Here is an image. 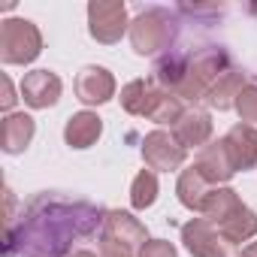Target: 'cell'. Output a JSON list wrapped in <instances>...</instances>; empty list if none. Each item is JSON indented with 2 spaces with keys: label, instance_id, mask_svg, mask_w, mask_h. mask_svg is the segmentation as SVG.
Returning <instances> with one entry per match:
<instances>
[{
  "label": "cell",
  "instance_id": "19",
  "mask_svg": "<svg viewBox=\"0 0 257 257\" xmlns=\"http://www.w3.org/2000/svg\"><path fill=\"white\" fill-rule=\"evenodd\" d=\"M245 82H248V76H245V70L242 67H230L227 73H221L218 76V82L209 88V94H206V106H212V109H218V112H227V109H233L236 106V97H239V91L245 88Z\"/></svg>",
  "mask_w": 257,
  "mask_h": 257
},
{
  "label": "cell",
  "instance_id": "6",
  "mask_svg": "<svg viewBox=\"0 0 257 257\" xmlns=\"http://www.w3.org/2000/svg\"><path fill=\"white\" fill-rule=\"evenodd\" d=\"M146 242H149V230L134 212L106 209L103 230H100V251H121V254L140 257V248Z\"/></svg>",
  "mask_w": 257,
  "mask_h": 257
},
{
  "label": "cell",
  "instance_id": "21",
  "mask_svg": "<svg viewBox=\"0 0 257 257\" xmlns=\"http://www.w3.org/2000/svg\"><path fill=\"white\" fill-rule=\"evenodd\" d=\"M233 109H236V115H239L242 124H251V127L257 124V76L245 82V88L239 91Z\"/></svg>",
  "mask_w": 257,
  "mask_h": 257
},
{
  "label": "cell",
  "instance_id": "8",
  "mask_svg": "<svg viewBox=\"0 0 257 257\" xmlns=\"http://www.w3.org/2000/svg\"><path fill=\"white\" fill-rule=\"evenodd\" d=\"M127 31H131V22H127V7L121 0H94V4H88L91 40L103 46H115Z\"/></svg>",
  "mask_w": 257,
  "mask_h": 257
},
{
  "label": "cell",
  "instance_id": "7",
  "mask_svg": "<svg viewBox=\"0 0 257 257\" xmlns=\"http://www.w3.org/2000/svg\"><path fill=\"white\" fill-rule=\"evenodd\" d=\"M43 52V34L28 19H7L0 25V61L4 64H34Z\"/></svg>",
  "mask_w": 257,
  "mask_h": 257
},
{
  "label": "cell",
  "instance_id": "16",
  "mask_svg": "<svg viewBox=\"0 0 257 257\" xmlns=\"http://www.w3.org/2000/svg\"><path fill=\"white\" fill-rule=\"evenodd\" d=\"M37 134V121L28 112H10L0 124V149L7 155H22Z\"/></svg>",
  "mask_w": 257,
  "mask_h": 257
},
{
  "label": "cell",
  "instance_id": "18",
  "mask_svg": "<svg viewBox=\"0 0 257 257\" xmlns=\"http://www.w3.org/2000/svg\"><path fill=\"white\" fill-rule=\"evenodd\" d=\"M224 140H227V146H230V155H233L239 173L257 167V127L239 121V124H233L230 131L224 134Z\"/></svg>",
  "mask_w": 257,
  "mask_h": 257
},
{
  "label": "cell",
  "instance_id": "23",
  "mask_svg": "<svg viewBox=\"0 0 257 257\" xmlns=\"http://www.w3.org/2000/svg\"><path fill=\"white\" fill-rule=\"evenodd\" d=\"M16 91H13V82H10V76H4V97H0V106L7 109V115H10V109L16 106Z\"/></svg>",
  "mask_w": 257,
  "mask_h": 257
},
{
  "label": "cell",
  "instance_id": "4",
  "mask_svg": "<svg viewBox=\"0 0 257 257\" xmlns=\"http://www.w3.org/2000/svg\"><path fill=\"white\" fill-rule=\"evenodd\" d=\"M127 34H131V46L137 55H143V58L167 55V52H173L176 37H179V13H173L167 7H149L131 22Z\"/></svg>",
  "mask_w": 257,
  "mask_h": 257
},
{
  "label": "cell",
  "instance_id": "13",
  "mask_svg": "<svg viewBox=\"0 0 257 257\" xmlns=\"http://www.w3.org/2000/svg\"><path fill=\"white\" fill-rule=\"evenodd\" d=\"M61 76L52 73V70H31L25 73L22 79V100L31 106V109H49L61 100Z\"/></svg>",
  "mask_w": 257,
  "mask_h": 257
},
{
  "label": "cell",
  "instance_id": "1",
  "mask_svg": "<svg viewBox=\"0 0 257 257\" xmlns=\"http://www.w3.org/2000/svg\"><path fill=\"white\" fill-rule=\"evenodd\" d=\"M106 209L61 191L37 194L19 221H7V257H70L73 242L103 230Z\"/></svg>",
  "mask_w": 257,
  "mask_h": 257
},
{
  "label": "cell",
  "instance_id": "24",
  "mask_svg": "<svg viewBox=\"0 0 257 257\" xmlns=\"http://www.w3.org/2000/svg\"><path fill=\"white\" fill-rule=\"evenodd\" d=\"M239 257H257V242H251V245H245V248L239 251Z\"/></svg>",
  "mask_w": 257,
  "mask_h": 257
},
{
  "label": "cell",
  "instance_id": "20",
  "mask_svg": "<svg viewBox=\"0 0 257 257\" xmlns=\"http://www.w3.org/2000/svg\"><path fill=\"white\" fill-rule=\"evenodd\" d=\"M161 188H158V173L155 170H140L134 185H131V206L137 212H146L149 206H155Z\"/></svg>",
  "mask_w": 257,
  "mask_h": 257
},
{
  "label": "cell",
  "instance_id": "17",
  "mask_svg": "<svg viewBox=\"0 0 257 257\" xmlns=\"http://www.w3.org/2000/svg\"><path fill=\"white\" fill-rule=\"evenodd\" d=\"M212 191H215V188H212L200 173H197V167H188V170H182V173H179L176 197H179V203H182L185 209H191V212L203 215V212H206V206H209Z\"/></svg>",
  "mask_w": 257,
  "mask_h": 257
},
{
  "label": "cell",
  "instance_id": "5",
  "mask_svg": "<svg viewBox=\"0 0 257 257\" xmlns=\"http://www.w3.org/2000/svg\"><path fill=\"white\" fill-rule=\"evenodd\" d=\"M230 67H233V58L224 46H203V49L188 52L185 76H182V85L176 88V97L197 106L200 100H206V94L218 82V76L227 73Z\"/></svg>",
  "mask_w": 257,
  "mask_h": 257
},
{
  "label": "cell",
  "instance_id": "12",
  "mask_svg": "<svg viewBox=\"0 0 257 257\" xmlns=\"http://www.w3.org/2000/svg\"><path fill=\"white\" fill-rule=\"evenodd\" d=\"M73 91H76V100L85 103V106H103L115 97V76L100 67V64H88L79 70L76 82H73Z\"/></svg>",
  "mask_w": 257,
  "mask_h": 257
},
{
  "label": "cell",
  "instance_id": "10",
  "mask_svg": "<svg viewBox=\"0 0 257 257\" xmlns=\"http://www.w3.org/2000/svg\"><path fill=\"white\" fill-rule=\"evenodd\" d=\"M182 242L194 257H239L236 245H230L206 218H191L182 224Z\"/></svg>",
  "mask_w": 257,
  "mask_h": 257
},
{
  "label": "cell",
  "instance_id": "3",
  "mask_svg": "<svg viewBox=\"0 0 257 257\" xmlns=\"http://www.w3.org/2000/svg\"><path fill=\"white\" fill-rule=\"evenodd\" d=\"M203 218H206L230 245L248 242L251 236H257V212L248 209L230 185H221V188L212 191Z\"/></svg>",
  "mask_w": 257,
  "mask_h": 257
},
{
  "label": "cell",
  "instance_id": "26",
  "mask_svg": "<svg viewBox=\"0 0 257 257\" xmlns=\"http://www.w3.org/2000/svg\"><path fill=\"white\" fill-rule=\"evenodd\" d=\"M100 257H131V254H121V251H100Z\"/></svg>",
  "mask_w": 257,
  "mask_h": 257
},
{
  "label": "cell",
  "instance_id": "22",
  "mask_svg": "<svg viewBox=\"0 0 257 257\" xmlns=\"http://www.w3.org/2000/svg\"><path fill=\"white\" fill-rule=\"evenodd\" d=\"M140 257H179V254H176L173 242H167V239H149L140 248Z\"/></svg>",
  "mask_w": 257,
  "mask_h": 257
},
{
  "label": "cell",
  "instance_id": "9",
  "mask_svg": "<svg viewBox=\"0 0 257 257\" xmlns=\"http://www.w3.org/2000/svg\"><path fill=\"white\" fill-rule=\"evenodd\" d=\"M140 152H143L146 167L155 170V173H173V170L185 167V161H188V149L176 140L173 131H164V127L146 134Z\"/></svg>",
  "mask_w": 257,
  "mask_h": 257
},
{
  "label": "cell",
  "instance_id": "11",
  "mask_svg": "<svg viewBox=\"0 0 257 257\" xmlns=\"http://www.w3.org/2000/svg\"><path fill=\"white\" fill-rule=\"evenodd\" d=\"M194 167H197V173L212 185V188H221V185H227L239 170H236V161H233V155H230V146H227V140L221 137V140H212L209 146H203L200 152H197V158H194Z\"/></svg>",
  "mask_w": 257,
  "mask_h": 257
},
{
  "label": "cell",
  "instance_id": "25",
  "mask_svg": "<svg viewBox=\"0 0 257 257\" xmlns=\"http://www.w3.org/2000/svg\"><path fill=\"white\" fill-rule=\"evenodd\" d=\"M70 257H100V254H94V251H88V248H79V251H73Z\"/></svg>",
  "mask_w": 257,
  "mask_h": 257
},
{
  "label": "cell",
  "instance_id": "2",
  "mask_svg": "<svg viewBox=\"0 0 257 257\" xmlns=\"http://www.w3.org/2000/svg\"><path fill=\"white\" fill-rule=\"evenodd\" d=\"M121 109L124 112H131V115H140V118H149L155 124H176L182 118V112L188 109L182 97H176L173 91L161 88L152 76L149 79H134V82H127L121 88Z\"/></svg>",
  "mask_w": 257,
  "mask_h": 257
},
{
  "label": "cell",
  "instance_id": "14",
  "mask_svg": "<svg viewBox=\"0 0 257 257\" xmlns=\"http://www.w3.org/2000/svg\"><path fill=\"white\" fill-rule=\"evenodd\" d=\"M173 134L185 149H203L212 143V115L200 106H188L182 112V118L173 124Z\"/></svg>",
  "mask_w": 257,
  "mask_h": 257
},
{
  "label": "cell",
  "instance_id": "15",
  "mask_svg": "<svg viewBox=\"0 0 257 257\" xmlns=\"http://www.w3.org/2000/svg\"><path fill=\"white\" fill-rule=\"evenodd\" d=\"M103 134V118L91 109H82V112H73L64 124V143L70 149H91Z\"/></svg>",
  "mask_w": 257,
  "mask_h": 257
}]
</instances>
